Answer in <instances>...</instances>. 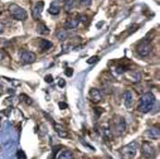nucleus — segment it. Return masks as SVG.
Instances as JSON below:
<instances>
[{"mask_svg":"<svg viewBox=\"0 0 160 159\" xmlns=\"http://www.w3.org/2000/svg\"><path fill=\"white\" fill-rule=\"evenodd\" d=\"M154 105H155V96H154L151 92H146V94H144V95L141 96L138 110H139L140 112L145 114V112H149V111L152 109Z\"/></svg>","mask_w":160,"mask_h":159,"instance_id":"obj_1","label":"nucleus"},{"mask_svg":"<svg viewBox=\"0 0 160 159\" xmlns=\"http://www.w3.org/2000/svg\"><path fill=\"white\" fill-rule=\"evenodd\" d=\"M125 129H126V123L124 120V117L121 116H115V119L111 121V133L116 136H120L125 133Z\"/></svg>","mask_w":160,"mask_h":159,"instance_id":"obj_2","label":"nucleus"},{"mask_svg":"<svg viewBox=\"0 0 160 159\" xmlns=\"http://www.w3.org/2000/svg\"><path fill=\"white\" fill-rule=\"evenodd\" d=\"M136 150H138V143L136 141H132L125 146L121 148V158L122 159H132L136 154Z\"/></svg>","mask_w":160,"mask_h":159,"instance_id":"obj_3","label":"nucleus"},{"mask_svg":"<svg viewBox=\"0 0 160 159\" xmlns=\"http://www.w3.org/2000/svg\"><path fill=\"white\" fill-rule=\"evenodd\" d=\"M9 13L12 14V17H13L15 20H25L27 17H28L25 9L20 8V7L17 5V4H10V5H9Z\"/></svg>","mask_w":160,"mask_h":159,"instance_id":"obj_4","label":"nucleus"},{"mask_svg":"<svg viewBox=\"0 0 160 159\" xmlns=\"http://www.w3.org/2000/svg\"><path fill=\"white\" fill-rule=\"evenodd\" d=\"M141 153H142V156H145L146 159H152L156 156V150H155V146L152 144H150L149 141H145L141 146Z\"/></svg>","mask_w":160,"mask_h":159,"instance_id":"obj_5","label":"nucleus"},{"mask_svg":"<svg viewBox=\"0 0 160 159\" xmlns=\"http://www.w3.org/2000/svg\"><path fill=\"white\" fill-rule=\"evenodd\" d=\"M151 49H152V46H151V43L148 41V39H145V41H142V42H140V43L138 44V47H136V51H138L139 56H141V57H145V56L150 54Z\"/></svg>","mask_w":160,"mask_h":159,"instance_id":"obj_6","label":"nucleus"},{"mask_svg":"<svg viewBox=\"0 0 160 159\" xmlns=\"http://www.w3.org/2000/svg\"><path fill=\"white\" fill-rule=\"evenodd\" d=\"M20 61L22 63L24 64H28V63H33L35 61V54L30 51H24L22 54H20Z\"/></svg>","mask_w":160,"mask_h":159,"instance_id":"obj_7","label":"nucleus"},{"mask_svg":"<svg viewBox=\"0 0 160 159\" xmlns=\"http://www.w3.org/2000/svg\"><path fill=\"white\" fill-rule=\"evenodd\" d=\"M43 7H44V3H43V2L35 3L34 8L32 9V14H33V18H34V19H39V18H41L42 12H43Z\"/></svg>","mask_w":160,"mask_h":159,"instance_id":"obj_8","label":"nucleus"},{"mask_svg":"<svg viewBox=\"0 0 160 159\" xmlns=\"http://www.w3.org/2000/svg\"><path fill=\"white\" fill-rule=\"evenodd\" d=\"M90 99H91V101L95 102V104L100 102V101L102 100V94H101V91L97 90V89H92V90L90 91Z\"/></svg>","mask_w":160,"mask_h":159,"instance_id":"obj_9","label":"nucleus"},{"mask_svg":"<svg viewBox=\"0 0 160 159\" xmlns=\"http://www.w3.org/2000/svg\"><path fill=\"white\" fill-rule=\"evenodd\" d=\"M124 102H125V106L129 107V109L132 106V104H134V94H132V91H130V90L125 91V94H124Z\"/></svg>","mask_w":160,"mask_h":159,"instance_id":"obj_10","label":"nucleus"},{"mask_svg":"<svg viewBox=\"0 0 160 159\" xmlns=\"http://www.w3.org/2000/svg\"><path fill=\"white\" fill-rule=\"evenodd\" d=\"M146 136L150 138V139H159L160 131H159V129H156V128L148 129V130H146Z\"/></svg>","mask_w":160,"mask_h":159,"instance_id":"obj_11","label":"nucleus"},{"mask_svg":"<svg viewBox=\"0 0 160 159\" xmlns=\"http://www.w3.org/2000/svg\"><path fill=\"white\" fill-rule=\"evenodd\" d=\"M77 25H78V20L77 19H68L66 22V24H64V27L68 28V29H74V28H77Z\"/></svg>","mask_w":160,"mask_h":159,"instance_id":"obj_12","label":"nucleus"},{"mask_svg":"<svg viewBox=\"0 0 160 159\" xmlns=\"http://www.w3.org/2000/svg\"><path fill=\"white\" fill-rule=\"evenodd\" d=\"M39 48H41V51H48L49 48H52V43L46 41V39H42L41 44H39Z\"/></svg>","mask_w":160,"mask_h":159,"instance_id":"obj_13","label":"nucleus"},{"mask_svg":"<svg viewBox=\"0 0 160 159\" xmlns=\"http://www.w3.org/2000/svg\"><path fill=\"white\" fill-rule=\"evenodd\" d=\"M57 159H73V154L71 153V151H62L59 155H58V158Z\"/></svg>","mask_w":160,"mask_h":159,"instance_id":"obj_14","label":"nucleus"},{"mask_svg":"<svg viewBox=\"0 0 160 159\" xmlns=\"http://www.w3.org/2000/svg\"><path fill=\"white\" fill-rule=\"evenodd\" d=\"M59 10H61V8H59L58 5H56V4H51V7H49V13H51V14L57 15V14L59 13Z\"/></svg>","mask_w":160,"mask_h":159,"instance_id":"obj_15","label":"nucleus"},{"mask_svg":"<svg viewBox=\"0 0 160 159\" xmlns=\"http://www.w3.org/2000/svg\"><path fill=\"white\" fill-rule=\"evenodd\" d=\"M66 37H67V33H66V30L64 29H59L58 32H57V38L58 39H66Z\"/></svg>","mask_w":160,"mask_h":159,"instance_id":"obj_16","label":"nucleus"},{"mask_svg":"<svg viewBox=\"0 0 160 159\" xmlns=\"http://www.w3.org/2000/svg\"><path fill=\"white\" fill-rule=\"evenodd\" d=\"M39 33H43V34H48L49 33V30H48V28L46 27V25H39Z\"/></svg>","mask_w":160,"mask_h":159,"instance_id":"obj_17","label":"nucleus"},{"mask_svg":"<svg viewBox=\"0 0 160 159\" xmlns=\"http://www.w3.org/2000/svg\"><path fill=\"white\" fill-rule=\"evenodd\" d=\"M56 129H57V133H58L61 136H67V133H66L63 129H61L58 125H56Z\"/></svg>","mask_w":160,"mask_h":159,"instance_id":"obj_18","label":"nucleus"},{"mask_svg":"<svg viewBox=\"0 0 160 159\" xmlns=\"http://www.w3.org/2000/svg\"><path fill=\"white\" fill-rule=\"evenodd\" d=\"M91 2L92 0H79V3H81L82 7H88L91 4Z\"/></svg>","mask_w":160,"mask_h":159,"instance_id":"obj_19","label":"nucleus"},{"mask_svg":"<svg viewBox=\"0 0 160 159\" xmlns=\"http://www.w3.org/2000/svg\"><path fill=\"white\" fill-rule=\"evenodd\" d=\"M97 61H98V57H92V58L88 59V63H95V62H97Z\"/></svg>","mask_w":160,"mask_h":159,"instance_id":"obj_20","label":"nucleus"},{"mask_svg":"<svg viewBox=\"0 0 160 159\" xmlns=\"http://www.w3.org/2000/svg\"><path fill=\"white\" fill-rule=\"evenodd\" d=\"M46 81H47V82H52V81H53V77H52L51 74L46 76Z\"/></svg>","mask_w":160,"mask_h":159,"instance_id":"obj_21","label":"nucleus"},{"mask_svg":"<svg viewBox=\"0 0 160 159\" xmlns=\"http://www.w3.org/2000/svg\"><path fill=\"white\" fill-rule=\"evenodd\" d=\"M66 74H67V76H72V74H73V71H71V68H67Z\"/></svg>","mask_w":160,"mask_h":159,"instance_id":"obj_22","label":"nucleus"},{"mask_svg":"<svg viewBox=\"0 0 160 159\" xmlns=\"http://www.w3.org/2000/svg\"><path fill=\"white\" fill-rule=\"evenodd\" d=\"M64 85H66V82H64V81H63V80H61V81H59V82H58V86H59V87H63V86H64Z\"/></svg>","mask_w":160,"mask_h":159,"instance_id":"obj_23","label":"nucleus"},{"mask_svg":"<svg viewBox=\"0 0 160 159\" xmlns=\"http://www.w3.org/2000/svg\"><path fill=\"white\" fill-rule=\"evenodd\" d=\"M59 107L62 109V107H67V105L66 104H62V102H59Z\"/></svg>","mask_w":160,"mask_h":159,"instance_id":"obj_24","label":"nucleus"},{"mask_svg":"<svg viewBox=\"0 0 160 159\" xmlns=\"http://www.w3.org/2000/svg\"><path fill=\"white\" fill-rule=\"evenodd\" d=\"M58 2H61V3H67L68 0H58Z\"/></svg>","mask_w":160,"mask_h":159,"instance_id":"obj_25","label":"nucleus"},{"mask_svg":"<svg viewBox=\"0 0 160 159\" xmlns=\"http://www.w3.org/2000/svg\"><path fill=\"white\" fill-rule=\"evenodd\" d=\"M3 32V27H2V24H0V33Z\"/></svg>","mask_w":160,"mask_h":159,"instance_id":"obj_26","label":"nucleus"}]
</instances>
